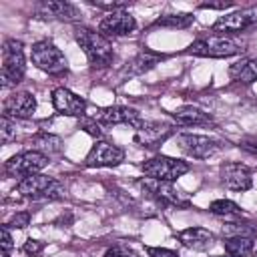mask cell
Masks as SVG:
<instances>
[{
  "label": "cell",
  "mask_w": 257,
  "mask_h": 257,
  "mask_svg": "<svg viewBox=\"0 0 257 257\" xmlns=\"http://www.w3.org/2000/svg\"><path fill=\"white\" fill-rule=\"evenodd\" d=\"M74 40L82 48V52L86 54L88 64L92 68H106L112 62V58H114L112 44L100 32H96L88 26H76L74 28Z\"/></svg>",
  "instance_id": "1"
},
{
  "label": "cell",
  "mask_w": 257,
  "mask_h": 257,
  "mask_svg": "<svg viewBox=\"0 0 257 257\" xmlns=\"http://www.w3.org/2000/svg\"><path fill=\"white\" fill-rule=\"evenodd\" d=\"M245 48L241 42H237L235 38L227 36V34H203L197 40H193L187 46V54L193 56H205V58H227V56H235L241 54Z\"/></svg>",
  "instance_id": "2"
},
{
  "label": "cell",
  "mask_w": 257,
  "mask_h": 257,
  "mask_svg": "<svg viewBox=\"0 0 257 257\" xmlns=\"http://www.w3.org/2000/svg\"><path fill=\"white\" fill-rule=\"evenodd\" d=\"M14 193L34 199V201H58L64 197V187L52 177H46L42 173L24 177L16 183Z\"/></svg>",
  "instance_id": "3"
},
{
  "label": "cell",
  "mask_w": 257,
  "mask_h": 257,
  "mask_svg": "<svg viewBox=\"0 0 257 257\" xmlns=\"http://www.w3.org/2000/svg\"><path fill=\"white\" fill-rule=\"evenodd\" d=\"M26 72L24 46L16 38H6L2 44V86L10 88L22 82Z\"/></svg>",
  "instance_id": "4"
},
{
  "label": "cell",
  "mask_w": 257,
  "mask_h": 257,
  "mask_svg": "<svg viewBox=\"0 0 257 257\" xmlns=\"http://www.w3.org/2000/svg\"><path fill=\"white\" fill-rule=\"evenodd\" d=\"M30 56H32V64L36 68H40L42 72H46V74L62 76V74L68 72L66 56L50 40H38V42H34Z\"/></svg>",
  "instance_id": "5"
},
{
  "label": "cell",
  "mask_w": 257,
  "mask_h": 257,
  "mask_svg": "<svg viewBox=\"0 0 257 257\" xmlns=\"http://www.w3.org/2000/svg\"><path fill=\"white\" fill-rule=\"evenodd\" d=\"M139 187L163 207H171V209H187V207H191V199L169 181H157V179L145 177V179L139 181Z\"/></svg>",
  "instance_id": "6"
},
{
  "label": "cell",
  "mask_w": 257,
  "mask_h": 257,
  "mask_svg": "<svg viewBox=\"0 0 257 257\" xmlns=\"http://www.w3.org/2000/svg\"><path fill=\"white\" fill-rule=\"evenodd\" d=\"M189 169H191V165L187 161L173 159L167 155L151 157L141 165V171L145 173V177L157 179V181H169V183H173L179 177H183L185 173H189Z\"/></svg>",
  "instance_id": "7"
},
{
  "label": "cell",
  "mask_w": 257,
  "mask_h": 257,
  "mask_svg": "<svg viewBox=\"0 0 257 257\" xmlns=\"http://www.w3.org/2000/svg\"><path fill=\"white\" fill-rule=\"evenodd\" d=\"M48 157L38 153V151H24L18 155H12L6 163H4V171L8 177H30L40 173L44 167H48Z\"/></svg>",
  "instance_id": "8"
},
{
  "label": "cell",
  "mask_w": 257,
  "mask_h": 257,
  "mask_svg": "<svg viewBox=\"0 0 257 257\" xmlns=\"http://www.w3.org/2000/svg\"><path fill=\"white\" fill-rule=\"evenodd\" d=\"M251 28H257V6L241 8V10H235L231 14H225L221 18H217L215 24L211 26L213 32L227 34V36L245 32V30H251Z\"/></svg>",
  "instance_id": "9"
},
{
  "label": "cell",
  "mask_w": 257,
  "mask_h": 257,
  "mask_svg": "<svg viewBox=\"0 0 257 257\" xmlns=\"http://www.w3.org/2000/svg\"><path fill=\"white\" fill-rule=\"evenodd\" d=\"M177 145L183 153H187L193 159H209L215 153H219L223 149L221 141H215L211 137L205 135H193V133H181L177 135Z\"/></svg>",
  "instance_id": "10"
},
{
  "label": "cell",
  "mask_w": 257,
  "mask_h": 257,
  "mask_svg": "<svg viewBox=\"0 0 257 257\" xmlns=\"http://www.w3.org/2000/svg\"><path fill=\"white\" fill-rule=\"evenodd\" d=\"M92 116L100 124H124V126H131V128H141V124L145 122L137 108H133V106H120V104L96 108V112Z\"/></svg>",
  "instance_id": "11"
},
{
  "label": "cell",
  "mask_w": 257,
  "mask_h": 257,
  "mask_svg": "<svg viewBox=\"0 0 257 257\" xmlns=\"http://www.w3.org/2000/svg\"><path fill=\"white\" fill-rule=\"evenodd\" d=\"M124 161V151L108 141H98L92 145L88 155L84 157L86 167H116Z\"/></svg>",
  "instance_id": "12"
},
{
  "label": "cell",
  "mask_w": 257,
  "mask_h": 257,
  "mask_svg": "<svg viewBox=\"0 0 257 257\" xmlns=\"http://www.w3.org/2000/svg\"><path fill=\"white\" fill-rule=\"evenodd\" d=\"M137 28V20L131 12L126 10H114L108 12L106 16H102V20L98 22V32L106 38H116V36H126L131 32H135Z\"/></svg>",
  "instance_id": "13"
},
{
  "label": "cell",
  "mask_w": 257,
  "mask_h": 257,
  "mask_svg": "<svg viewBox=\"0 0 257 257\" xmlns=\"http://www.w3.org/2000/svg\"><path fill=\"white\" fill-rule=\"evenodd\" d=\"M219 179L229 191H247L253 187V173L243 163H223L219 167Z\"/></svg>",
  "instance_id": "14"
},
{
  "label": "cell",
  "mask_w": 257,
  "mask_h": 257,
  "mask_svg": "<svg viewBox=\"0 0 257 257\" xmlns=\"http://www.w3.org/2000/svg\"><path fill=\"white\" fill-rule=\"evenodd\" d=\"M52 106L58 114L64 116H86V100L64 86L52 90Z\"/></svg>",
  "instance_id": "15"
},
{
  "label": "cell",
  "mask_w": 257,
  "mask_h": 257,
  "mask_svg": "<svg viewBox=\"0 0 257 257\" xmlns=\"http://www.w3.org/2000/svg\"><path fill=\"white\" fill-rule=\"evenodd\" d=\"M36 110V98L28 90H16L12 92L4 104H2V116H8L12 120L16 118H30Z\"/></svg>",
  "instance_id": "16"
},
{
  "label": "cell",
  "mask_w": 257,
  "mask_h": 257,
  "mask_svg": "<svg viewBox=\"0 0 257 257\" xmlns=\"http://www.w3.org/2000/svg\"><path fill=\"white\" fill-rule=\"evenodd\" d=\"M173 135V128L165 122H157V120H145L141 124V128H137L135 141L147 149H155L159 147L163 141H167Z\"/></svg>",
  "instance_id": "17"
},
{
  "label": "cell",
  "mask_w": 257,
  "mask_h": 257,
  "mask_svg": "<svg viewBox=\"0 0 257 257\" xmlns=\"http://www.w3.org/2000/svg\"><path fill=\"white\" fill-rule=\"evenodd\" d=\"M34 14L38 18H56V20H78L80 18V10L74 4L62 2V0L38 2L34 8Z\"/></svg>",
  "instance_id": "18"
},
{
  "label": "cell",
  "mask_w": 257,
  "mask_h": 257,
  "mask_svg": "<svg viewBox=\"0 0 257 257\" xmlns=\"http://www.w3.org/2000/svg\"><path fill=\"white\" fill-rule=\"evenodd\" d=\"M177 237H179V241L185 247L195 249V251H209L215 245V235L209 229H205V227H189V229H183Z\"/></svg>",
  "instance_id": "19"
},
{
  "label": "cell",
  "mask_w": 257,
  "mask_h": 257,
  "mask_svg": "<svg viewBox=\"0 0 257 257\" xmlns=\"http://www.w3.org/2000/svg\"><path fill=\"white\" fill-rule=\"evenodd\" d=\"M173 118L177 124H183V126H209V124H213L211 114L199 106H193V104H185V106L177 108L173 112Z\"/></svg>",
  "instance_id": "20"
},
{
  "label": "cell",
  "mask_w": 257,
  "mask_h": 257,
  "mask_svg": "<svg viewBox=\"0 0 257 257\" xmlns=\"http://www.w3.org/2000/svg\"><path fill=\"white\" fill-rule=\"evenodd\" d=\"M165 56L159 54V52H153V50H141L122 70V74H128V76H139V74H145L149 72L151 68H155Z\"/></svg>",
  "instance_id": "21"
},
{
  "label": "cell",
  "mask_w": 257,
  "mask_h": 257,
  "mask_svg": "<svg viewBox=\"0 0 257 257\" xmlns=\"http://www.w3.org/2000/svg\"><path fill=\"white\" fill-rule=\"evenodd\" d=\"M229 76L235 82H243V84H251L257 80V58H247L243 62H235L229 68Z\"/></svg>",
  "instance_id": "22"
},
{
  "label": "cell",
  "mask_w": 257,
  "mask_h": 257,
  "mask_svg": "<svg viewBox=\"0 0 257 257\" xmlns=\"http://www.w3.org/2000/svg\"><path fill=\"white\" fill-rule=\"evenodd\" d=\"M30 143H32V151H38V153L46 155L48 159L62 151V141L54 135H48V133H40V135L32 137Z\"/></svg>",
  "instance_id": "23"
},
{
  "label": "cell",
  "mask_w": 257,
  "mask_h": 257,
  "mask_svg": "<svg viewBox=\"0 0 257 257\" xmlns=\"http://www.w3.org/2000/svg\"><path fill=\"white\" fill-rule=\"evenodd\" d=\"M223 245H225V253L229 257H247L253 251L255 241L251 237L235 235V237H225V243Z\"/></svg>",
  "instance_id": "24"
},
{
  "label": "cell",
  "mask_w": 257,
  "mask_h": 257,
  "mask_svg": "<svg viewBox=\"0 0 257 257\" xmlns=\"http://www.w3.org/2000/svg\"><path fill=\"white\" fill-rule=\"evenodd\" d=\"M195 16L193 14H167L155 20V26L163 28H189L193 24Z\"/></svg>",
  "instance_id": "25"
},
{
  "label": "cell",
  "mask_w": 257,
  "mask_h": 257,
  "mask_svg": "<svg viewBox=\"0 0 257 257\" xmlns=\"http://www.w3.org/2000/svg\"><path fill=\"white\" fill-rule=\"evenodd\" d=\"M209 211H211L213 215L225 217V219H229V217H239V215H241V207H239L237 203L229 201V199H217V201H213V203L209 205Z\"/></svg>",
  "instance_id": "26"
},
{
  "label": "cell",
  "mask_w": 257,
  "mask_h": 257,
  "mask_svg": "<svg viewBox=\"0 0 257 257\" xmlns=\"http://www.w3.org/2000/svg\"><path fill=\"white\" fill-rule=\"evenodd\" d=\"M223 235L225 237H235V235H241V237H251L255 239L257 237V229L247 225V223H229L223 227Z\"/></svg>",
  "instance_id": "27"
},
{
  "label": "cell",
  "mask_w": 257,
  "mask_h": 257,
  "mask_svg": "<svg viewBox=\"0 0 257 257\" xmlns=\"http://www.w3.org/2000/svg\"><path fill=\"white\" fill-rule=\"evenodd\" d=\"M0 141L4 145L16 141V120H12L8 116H2V120H0Z\"/></svg>",
  "instance_id": "28"
},
{
  "label": "cell",
  "mask_w": 257,
  "mask_h": 257,
  "mask_svg": "<svg viewBox=\"0 0 257 257\" xmlns=\"http://www.w3.org/2000/svg\"><path fill=\"white\" fill-rule=\"evenodd\" d=\"M78 124H80V128H82L84 133H88L90 137H96V139H100V137L104 135V133H102V128H100L102 124H100V122H98L94 116H90V118H88V116H82Z\"/></svg>",
  "instance_id": "29"
},
{
  "label": "cell",
  "mask_w": 257,
  "mask_h": 257,
  "mask_svg": "<svg viewBox=\"0 0 257 257\" xmlns=\"http://www.w3.org/2000/svg\"><path fill=\"white\" fill-rule=\"evenodd\" d=\"M102 257H135V253H133V249H131L128 245L116 243V245H112L110 249H106V253H104Z\"/></svg>",
  "instance_id": "30"
},
{
  "label": "cell",
  "mask_w": 257,
  "mask_h": 257,
  "mask_svg": "<svg viewBox=\"0 0 257 257\" xmlns=\"http://www.w3.org/2000/svg\"><path fill=\"white\" fill-rule=\"evenodd\" d=\"M8 227H14V229H24L30 225V213L28 211H20L16 215H12V219L6 223Z\"/></svg>",
  "instance_id": "31"
},
{
  "label": "cell",
  "mask_w": 257,
  "mask_h": 257,
  "mask_svg": "<svg viewBox=\"0 0 257 257\" xmlns=\"http://www.w3.org/2000/svg\"><path fill=\"white\" fill-rule=\"evenodd\" d=\"M44 241H38V239H26L24 241V245H22V251L24 253H28V255H40L42 251H44Z\"/></svg>",
  "instance_id": "32"
},
{
  "label": "cell",
  "mask_w": 257,
  "mask_h": 257,
  "mask_svg": "<svg viewBox=\"0 0 257 257\" xmlns=\"http://www.w3.org/2000/svg\"><path fill=\"white\" fill-rule=\"evenodd\" d=\"M149 257H179L177 251L167 249V247H147Z\"/></svg>",
  "instance_id": "33"
},
{
  "label": "cell",
  "mask_w": 257,
  "mask_h": 257,
  "mask_svg": "<svg viewBox=\"0 0 257 257\" xmlns=\"http://www.w3.org/2000/svg\"><path fill=\"white\" fill-rule=\"evenodd\" d=\"M233 6V2L229 0V2H203V4H199V8H205V10H225V8H231Z\"/></svg>",
  "instance_id": "34"
},
{
  "label": "cell",
  "mask_w": 257,
  "mask_h": 257,
  "mask_svg": "<svg viewBox=\"0 0 257 257\" xmlns=\"http://www.w3.org/2000/svg\"><path fill=\"white\" fill-rule=\"evenodd\" d=\"M12 249V235H10V227L4 223L2 225V251H10Z\"/></svg>",
  "instance_id": "35"
},
{
  "label": "cell",
  "mask_w": 257,
  "mask_h": 257,
  "mask_svg": "<svg viewBox=\"0 0 257 257\" xmlns=\"http://www.w3.org/2000/svg\"><path fill=\"white\" fill-rule=\"evenodd\" d=\"M239 147H241L243 151H247V153H251V155L257 157V139H243V141L239 143Z\"/></svg>",
  "instance_id": "36"
},
{
  "label": "cell",
  "mask_w": 257,
  "mask_h": 257,
  "mask_svg": "<svg viewBox=\"0 0 257 257\" xmlns=\"http://www.w3.org/2000/svg\"><path fill=\"white\" fill-rule=\"evenodd\" d=\"M2 257H10V255H8V251H2Z\"/></svg>",
  "instance_id": "37"
}]
</instances>
